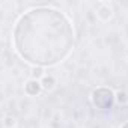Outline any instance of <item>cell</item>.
Masks as SVG:
<instances>
[{
    "instance_id": "obj_1",
    "label": "cell",
    "mask_w": 128,
    "mask_h": 128,
    "mask_svg": "<svg viewBox=\"0 0 128 128\" xmlns=\"http://www.w3.org/2000/svg\"><path fill=\"white\" fill-rule=\"evenodd\" d=\"M74 27L59 9L39 6L24 12L14 29V45L21 59L33 66H54L74 48Z\"/></svg>"
},
{
    "instance_id": "obj_2",
    "label": "cell",
    "mask_w": 128,
    "mask_h": 128,
    "mask_svg": "<svg viewBox=\"0 0 128 128\" xmlns=\"http://www.w3.org/2000/svg\"><path fill=\"white\" fill-rule=\"evenodd\" d=\"M114 100H116V96H114L113 90L108 88H98L92 92V102L96 108H101V110L110 108L113 106Z\"/></svg>"
},
{
    "instance_id": "obj_3",
    "label": "cell",
    "mask_w": 128,
    "mask_h": 128,
    "mask_svg": "<svg viewBox=\"0 0 128 128\" xmlns=\"http://www.w3.org/2000/svg\"><path fill=\"white\" fill-rule=\"evenodd\" d=\"M24 90H26V94H27V95H30V96H36V95H39V94H41V90H42V84H41V82H39V80L32 78V80H29V82L26 83Z\"/></svg>"
},
{
    "instance_id": "obj_4",
    "label": "cell",
    "mask_w": 128,
    "mask_h": 128,
    "mask_svg": "<svg viewBox=\"0 0 128 128\" xmlns=\"http://www.w3.org/2000/svg\"><path fill=\"white\" fill-rule=\"evenodd\" d=\"M96 14H98V17H100L101 20L106 21V20H108V18L112 17V8H110L108 5H104V3H102V5H100Z\"/></svg>"
},
{
    "instance_id": "obj_5",
    "label": "cell",
    "mask_w": 128,
    "mask_h": 128,
    "mask_svg": "<svg viewBox=\"0 0 128 128\" xmlns=\"http://www.w3.org/2000/svg\"><path fill=\"white\" fill-rule=\"evenodd\" d=\"M41 84H42V88H45V89H51L53 84H54V78H53V77H47V76H44L42 80H41Z\"/></svg>"
},
{
    "instance_id": "obj_6",
    "label": "cell",
    "mask_w": 128,
    "mask_h": 128,
    "mask_svg": "<svg viewBox=\"0 0 128 128\" xmlns=\"http://www.w3.org/2000/svg\"><path fill=\"white\" fill-rule=\"evenodd\" d=\"M41 77H44V68H41V66H35L33 78H35V80H38V78H41Z\"/></svg>"
},
{
    "instance_id": "obj_7",
    "label": "cell",
    "mask_w": 128,
    "mask_h": 128,
    "mask_svg": "<svg viewBox=\"0 0 128 128\" xmlns=\"http://www.w3.org/2000/svg\"><path fill=\"white\" fill-rule=\"evenodd\" d=\"M116 100H118L119 102H122V104L128 101V98H126V95H125L124 92H118V95H116Z\"/></svg>"
},
{
    "instance_id": "obj_8",
    "label": "cell",
    "mask_w": 128,
    "mask_h": 128,
    "mask_svg": "<svg viewBox=\"0 0 128 128\" xmlns=\"http://www.w3.org/2000/svg\"><path fill=\"white\" fill-rule=\"evenodd\" d=\"M5 120H6V122H5V126H6V128H11V126L15 124V119H14V118H11V116H8Z\"/></svg>"
},
{
    "instance_id": "obj_9",
    "label": "cell",
    "mask_w": 128,
    "mask_h": 128,
    "mask_svg": "<svg viewBox=\"0 0 128 128\" xmlns=\"http://www.w3.org/2000/svg\"><path fill=\"white\" fill-rule=\"evenodd\" d=\"M120 128H128V122H125V124H124V125H122Z\"/></svg>"
}]
</instances>
